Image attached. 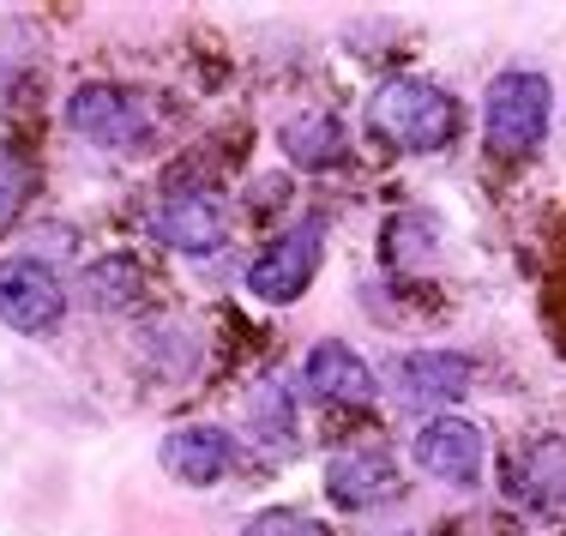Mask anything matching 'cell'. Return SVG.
I'll list each match as a JSON object with an SVG mask.
<instances>
[{"label":"cell","instance_id":"obj_1","mask_svg":"<svg viewBox=\"0 0 566 536\" xmlns=\"http://www.w3.org/2000/svg\"><path fill=\"white\" fill-rule=\"evenodd\" d=\"M368 120L392 151H440L458 133V103L428 78H386L368 97Z\"/></svg>","mask_w":566,"mask_h":536},{"label":"cell","instance_id":"obj_2","mask_svg":"<svg viewBox=\"0 0 566 536\" xmlns=\"http://www.w3.org/2000/svg\"><path fill=\"white\" fill-rule=\"evenodd\" d=\"M548 109H555V91H548L543 73H524V66H512L489 85V97H482V139H489L494 157H524L543 145L548 133Z\"/></svg>","mask_w":566,"mask_h":536},{"label":"cell","instance_id":"obj_3","mask_svg":"<svg viewBox=\"0 0 566 536\" xmlns=\"http://www.w3.org/2000/svg\"><path fill=\"white\" fill-rule=\"evenodd\" d=\"M66 120H73L78 139L109 145V151H127V145H139L151 133V109L127 85H78L73 103H66Z\"/></svg>","mask_w":566,"mask_h":536},{"label":"cell","instance_id":"obj_4","mask_svg":"<svg viewBox=\"0 0 566 536\" xmlns=\"http://www.w3.org/2000/svg\"><path fill=\"white\" fill-rule=\"evenodd\" d=\"M0 319L24 338H43L66 319V290L43 260H0Z\"/></svg>","mask_w":566,"mask_h":536},{"label":"cell","instance_id":"obj_5","mask_svg":"<svg viewBox=\"0 0 566 536\" xmlns=\"http://www.w3.org/2000/svg\"><path fill=\"white\" fill-rule=\"evenodd\" d=\"M319 248H326V230H319V223L290 230V235L272 241V248L248 265V290L260 302H277V307L295 302L307 284H314V272H319Z\"/></svg>","mask_w":566,"mask_h":536},{"label":"cell","instance_id":"obj_6","mask_svg":"<svg viewBox=\"0 0 566 536\" xmlns=\"http://www.w3.org/2000/svg\"><path fill=\"white\" fill-rule=\"evenodd\" d=\"M157 235L175 253H218L229 241V211L218 187H169V199L157 206Z\"/></svg>","mask_w":566,"mask_h":536},{"label":"cell","instance_id":"obj_7","mask_svg":"<svg viewBox=\"0 0 566 536\" xmlns=\"http://www.w3.org/2000/svg\"><path fill=\"white\" fill-rule=\"evenodd\" d=\"M489 440H482L476 422L464 417H434L422 422V434H416V464H422L434 482H452V488H476L482 482V459H489Z\"/></svg>","mask_w":566,"mask_h":536},{"label":"cell","instance_id":"obj_8","mask_svg":"<svg viewBox=\"0 0 566 536\" xmlns=\"http://www.w3.org/2000/svg\"><path fill=\"white\" fill-rule=\"evenodd\" d=\"M392 380H398V398L410 410H447L470 392L476 368H470V356H458V350H410L398 361Z\"/></svg>","mask_w":566,"mask_h":536},{"label":"cell","instance_id":"obj_9","mask_svg":"<svg viewBox=\"0 0 566 536\" xmlns=\"http://www.w3.org/2000/svg\"><path fill=\"white\" fill-rule=\"evenodd\" d=\"M157 459H164V471H169L175 482H187V488H211V482H223L229 459H235V446H229L223 428L187 422V428H169V434H164Z\"/></svg>","mask_w":566,"mask_h":536},{"label":"cell","instance_id":"obj_10","mask_svg":"<svg viewBox=\"0 0 566 536\" xmlns=\"http://www.w3.org/2000/svg\"><path fill=\"white\" fill-rule=\"evenodd\" d=\"M307 392L326 398V404H344V410H368L374 398H380V386H374V368L349 350V344L326 338L307 356Z\"/></svg>","mask_w":566,"mask_h":536},{"label":"cell","instance_id":"obj_11","mask_svg":"<svg viewBox=\"0 0 566 536\" xmlns=\"http://www.w3.org/2000/svg\"><path fill=\"white\" fill-rule=\"evenodd\" d=\"M326 488L344 513H368V506H380L398 494V464L386 446H356V452H344V459H332Z\"/></svg>","mask_w":566,"mask_h":536},{"label":"cell","instance_id":"obj_12","mask_svg":"<svg viewBox=\"0 0 566 536\" xmlns=\"http://www.w3.org/2000/svg\"><path fill=\"white\" fill-rule=\"evenodd\" d=\"M283 151H290L302 169H326V164H338V151H344V127H338V115H332V109H314V115L290 120V127H283Z\"/></svg>","mask_w":566,"mask_h":536},{"label":"cell","instance_id":"obj_13","mask_svg":"<svg viewBox=\"0 0 566 536\" xmlns=\"http://www.w3.org/2000/svg\"><path fill=\"white\" fill-rule=\"evenodd\" d=\"M85 290L97 296V307H127L139 296V272H133V260H103V265H91Z\"/></svg>","mask_w":566,"mask_h":536},{"label":"cell","instance_id":"obj_14","mask_svg":"<svg viewBox=\"0 0 566 536\" xmlns=\"http://www.w3.org/2000/svg\"><path fill=\"white\" fill-rule=\"evenodd\" d=\"M24 199H31V169H24L19 157L0 145V235L19 223V206H24Z\"/></svg>","mask_w":566,"mask_h":536},{"label":"cell","instance_id":"obj_15","mask_svg":"<svg viewBox=\"0 0 566 536\" xmlns=\"http://www.w3.org/2000/svg\"><path fill=\"white\" fill-rule=\"evenodd\" d=\"M241 536H332V530L319 525V518H307V513H283V506H272V513L248 518Z\"/></svg>","mask_w":566,"mask_h":536}]
</instances>
